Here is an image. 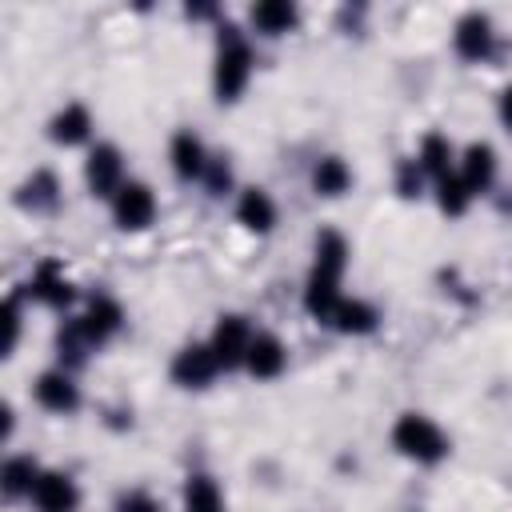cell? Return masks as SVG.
Instances as JSON below:
<instances>
[{
  "label": "cell",
  "instance_id": "18",
  "mask_svg": "<svg viewBox=\"0 0 512 512\" xmlns=\"http://www.w3.org/2000/svg\"><path fill=\"white\" fill-rule=\"evenodd\" d=\"M252 24L264 32V36H284L292 24H296V8L288 0H260L252 8Z\"/></svg>",
  "mask_w": 512,
  "mask_h": 512
},
{
  "label": "cell",
  "instance_id": "24",
  "mask_svg": "<svg viewBox=\"0 0 512 512\" xmlns=\"http://www.w3.org/2000/svg\"><path fill=\"white\" fill-rule=\"evenodd\" d=\"M332 328L352 332V336L372 332V328H376V308L364 304V300H340V308H336V316H332Z\"/></svg>",
  "mask_w": 512,
  "mask_h": 512
},
{
  "label": "cell",
  "instance_id": "25",
  "mask_svg": "<svg viewBox=\"0 0 512 512\" xmlns=\"http://www.w3.org/2000/svg\"><path fill=\"white\" fill-rule=\"evenodd\" d=\"M56 348H60V360H64V364H80L96 344L88 340V332H84L80 320H68V324L60 328V336H56Z\"/></svg>",
  "mask_w": 512,
  "mask_h": 512
},
{
  "label": "cell",
  "instance_id": "12",
  "mask_svg": "<svg viewBox=\"0 0 512 512\" xmlns=\"http://www.w3.org/2000/svg\"><path fill=\"white\" fill-rule=\"evenodd\" d=\"M492 176H496V152H492L488 144H472V148L464 152V160H460V180H464V188H468L472 196H476V192H488Z\"/></svg>",
  "mask_w": 512,
  "mask_h": 512
},
{
  "label": "cell",
  "instance_id": "5",
  "mask_svg": "<svg viewBox=\"0 0 512 512\" xmlns=\"http://www.w3.org/2000/svg\"><path fill=\"white\" fill-rule=\"evenodd\" d=\"M252 328H248V320L244 316H220V324H216V332H212V352H216V360H220V368H236V364H244V356H248V344H252Z\"/></svg>",
  "mask_w": 512,
  "mask_h": 512
},
{
  "label": "cell",
  "instance_id": "3",
  "mask_svg": "<svg viewBox=\"0 0 512 512\" xmlns=\"http://www.w3.org/2000/svg\"><path fill=\"white\" fill-rule=\"evenodd\" d=\"M112 216H116V224H120L124 232L148 228V224L156 220V196H152V188L140 184V180H128V184L112 196Z\"/></svg>",
  "mask_w": 512,
  "mask_h": 512
},
{
  "label": "cell",
  "instance_id": "21",
  "mask_svg": "<svg viewBox=\"0 0 512 512\" xmlns=\"http://www.w3.org/2000/svg\"><path fill=\"white\" fill-rule=\"evenodd\" d=\"M36 480H40V468H36V460H32V456H12V460L4 464V472H0L4 496H24V492L32 496Z\"/></svg>",
  "mask_w": 512,
  "mask_h": 512
},
{
  "label": "cell",
  "instance_id": "23",
  "mask_svg": "<svg viewBox=\"0 0 512 512\" xmlns=\"http://www.w3.org/2000/svg\"><path fill=\"white\" fill-rule=\"evenodd\" d=\"M416 164L432 176V180H444L448 172H452V148H448V140L444 136H424L420 140V156H416Z\"/></svg>",
  "mask_w": 512,
  "mask_h": 512
},
{
  "label": "cell",
  "instance_id": "8",
  "mask_svg": "<svg viewBox=\"0 0 512 512\" xmlns=\"http://www.w3.org/2000/svg\"><path fill=\"white\" fill-rule=\"evenodd\" d=\"M284 364H288V352H284L280 336H272V332H256L252 344H248L244 368H248L256 380H272V376L284 372Z\"/></svg>",
  "mask_w": 512,
  "mask_h": 512
},
{
  "label": "cell",
  "instance_id": "13",
  "mask_svg": "<svg viewBox=\"0 0 512 512\" xmlns=\"http://www.w3.org/2000/svg\"><path fill=\"white\" fill-rule=\"evenodd\" d=\"M236 220L252 232H268L276 224V204L264 188H244L240 200H236Z\"/></svg>",
  "mask_w": 512,
  "mask_h": 512
},
{
  "label": "cell",
  "instance_id": "4",
  "mask_svg": "<svg viewBox=\"0 0 512 512\" xmlns=\"http://www.w3.org/2000/svg\"><path fill=\"white\" fill-rule=\"evenodd\" d=\"M124 164H120V148L116 144H96L88 152V164H84V180H88V192L92 196H116L124 188Z\"/></svg>",
  "mask_w": 512,
  "mask_h": 512
},
{
  "label": "cell",
  "instance_id": "19",
  "mask_svg": "<svg viewBox=\"0 0 512 512\" xmlns=\"http://www.w3.org/2000/svg\"><path fill=\"white\" fill-rule=\"evenodd\" d=\"M348 184H352V172H348V164H344L340 156L316 160V168H312V188H316L320 196H344Z\"/></svg>",
  "mask_w": 512,
  "mask_h": 512
},
{
  "label": "cell",
  "instance_id": "16",
  "mask_svg": "<svg viewBox=\"0 0 512 512\" xmlns=\"http://www.w3.org/2000/svg\"><path fill=\"white\" fill-rule=\"evenodd\" d=\"M172 168H176V176L180 180H192V176H204V168H208V156H204V144L192 136V132H176L172 136Z\"/></svg>",
  "mask_w": 512,
  "mask_h": 512
},
{
  "label": "cell",
  "instance_id": "14",
  "mask_svg": "<svg viewBox=\"0 0 512 512\" xmlns=\"http://www.w3.org/2000/svg\"><path fill=\"white\" fill-rule=\"evenodd\" d=\"M32 296H36L40 304H48V308H64V304L72 300V284L64 280V272H60L56 260H44V264L32 272Z\"/></svg>",
  "mask_w": 512,
  "mask_h": 512
},
{
  "label": "cell",
  "instance_id": "27",
  "mask_svg": "<svg viewBox=\"0 0 512 512\" xmlns=\"http://www.w3.org/2000/svg\"><path fill=\"white\" fill-rule=\"evenodd\" d=\"M420 180H424V168L416 160H400V168H396V192L400 196H420Z\"/></svg>",
  "mask_w": 512,
  "mask_h": 512
},
{
  "label": "cell",
  "instance_id": "28",
  "mask_svg": "<svg viewBox=\"0 0 512 512\" xmlns=\"http://www.w3.org/2000/svg\"><path fill=\"white\" fill-rule=\"evenodd\" d=\"M204 184H208V192H212V196H224V192H228L232 172H228L224 156H212V160H208V168H204Z\"/></svg>",
  "mask_w": 512,
  "mask_h": 512
},
{
  "label": "cell",
  "instance_id": "6",
  "mask_svg": "<svg viewBox=\"0 0 512 512\" xmlns=\"http://www.w3.org/2000/svg\"><path fill=\"white\" fill-rule=\"evenodd\" d=\"M216 372H220V360H216V352L208 344H188L172 360V380L184 384V388H204Z\"/></svg>",
  "mask_w": 512,
  "mask_h": 512
},
{
  "label": "cell",
  "instance_id": "15",
  "mask_svg": "<svg viewBox=\"0 0 512 512\" xmlns=\"http://www.w3.org/2000/svg\"><path fill=\"white\" fill-rule=\"evenodd\" d=\"M88 132H92V116L84 104H64L48 124V136L56 144H80V140H88Z\"/></svg>",
  "mask_w": 512,
  "mask_h": 512
},
{
  "label": "cell",
  "instance_id": "30",
  "mask_svg": "<svg viewBox=\"0 0 512 512\" xmlns=\"http://www.w3.org/2000/svg\"><path fill=\"white\" fill-rule=\"evenodd\" d=\"M116 512H160V504L148 492H128V496H120Z\"/></svg>",
  "mask_w": 512,
  "mask_h": 512
},
{
  "label": "cell",
  "instance_id": "11",
  "mask_svg": "<svg viewBox=\"0 0 512 512\" xmlns=\"http://www.w3.org/2000/svg\"><path fill=\"white\" fill-rule=\"evenodd\" d=\"M36 400H40L48 412H72V408L80 404V392H76L72 376H68L64 368H56V372H44V376L36 380Z\"/></svg>",
  "mask_w": 512,
  "mask_h": 512
},
{
  "label": "cell",
  "instance_id": "31",
  "mask_svg": "<svg viewBox=\"0 0 512 512\" xmlns=\"http://www.w3.org/2000/svg\"><path fill=\"white\" fill-rule=\"evenodd\" d=\"M500 120H504V124L512 128V84H508V88L500 92Z\"/></svg>",
  "mask_w": 512,
  "mask_h": 512
},
{
  "label": "cell",
  "instance_id": "7",
  "mask_svg": "<svg viewBox=\"0 0 512 512\" xmlns=\"http://www.w3.org/2000/svg\"><path fill=\"white\" fill-rule=\"evenodd\" d=\"M32 504H36V512H76V504H80L76 480L68 472H40V480L32 488Z\"/></svg>",
  "mask_w": 512,
  "mask_h": 512
},
{
  "label": "cell",
  "instance_id": "22",
  "mask_svg": "<svg viewBox=\"0 0 512 512\" xmlns=\"http://www.w3.org/2000/svg\"><path fill=\"white\" fill-rule=\"evenodd\" d=\"M224 496L212 476H188L184 484V512H220Z\"/></svg>",
  "mask_w": 512,
  "mask_h": 512
},
{
  "label": "cell",
  "instance_id": "1",
  "mask_svg": "<svg viewBox=\"0 0 512 512\" xmlns=\"http://www.w3.org/2000/svg\"><path fill=\"white\" fill-rule=\"evenodd\" d=\"M248 76H252V48H248V40L240 36L236 24H224L220 28V48H216V76H212L216 96L236 100L244 92Z\"/></svg>",
  "mask_w": 512,
  "mask_h": 512
},
{
  "label": "cell",
  "instance_id": "2",
  "mask_svg": "<svg viewBox=\"0 0 512 512\" xmlns=\"http://www.w3.org/2000/svg\"><path fill=\"white\" fill-rule=\"evenodd\" d=\"M392 444H396V452H404L408 460H420V464H436L448 452V436L440 432V424L420 416V412H404L396 420Z\"/></svg>",
  "mask_w": 512,
  "mask_h": 512
},
{
  "label": "cell",
  "instance_id": "9",
  "mask_svg": "<svg viewBox=\"0 0 512 512\" xmlns=\"http://www.w3.org/2000/svg\"><path fill=\"white\" fill-rule=\"evenodd\" d=\"M452 44L464 60H484L492 52V24L484 12H468L456 20V32H452Z\"/></svg>",
  "mask_w": 512,
  "mask_h": 512
},
{
  "label": "cell",
  "instance_id": "29",
  "mask_svg": "<svg viewBox=\"0 0 512 512\" xmlns=\"http://www.w3.org/2000/svg\"><path fill=\"white\" fill-rule=\"evenodd\" d=\"M16 336H20V296H8V304H4V356L16 348Z\"/></svg>",
  "mask_w": 512,
  "mask_h": 512
},
{
  "label": "cell",
  "instance_id": "20",
  "mask_svg": "<svg viewBox=\"0 0 512 512\" xmlns=\"http://www.w3.org/2000/svg\"><path fill=\"white\" fill-rule=\"evenodd\" d=\"M16 200H20L24 208H32V212H48V208H56V200H60V184H56L52 172H32V180H24V188H20Z\"/></svg>",
  "mask_w": 512,
  "mask_h": 512
},
{
  "label": "cell",
  "instance_id": "17",
  "mask_svg": "<svg viewBox=\"0 0 512 512\" xmlns=\"http://www.w3.org/2000/svg\"><path fill=\"white\" fill-rule=\"evenodd\" d=\"M344 264H348V244H344V236H340V232H332V228H328V232H320V236H316V264H312V272L340 280Z\"/></svg>",
  "mask_w": 512,
  "mask_h": 512
},
{
  "label": "cell",
  "instance_id": "10",
  "mask_svg": "<svg viewBox=\"0 0 512 512\" xmlns=\"http://www.w3.org/2000/svg\"><path fill=\"white\" fill-rule=\"evenodd\" d=\"M80 324H84V332H88V340H92V344H104L112 332H120L124 312H120V304H116L112 296H92V304L84 308Z\"/></svg>",
  "mask_w": 512,
  "mask_h": 512
},
{
  "label": "cell",
  "instance_id": "26",
  "mask_svg": "<svg viewBox=\"0 0 512 512\" xmlns=\"http://www.w3.org/2000/svg\"><path fill=\"white\" fill-rule=\"evenodd\" d=\"M436 200H440V208H444L448 216H460V212L468 208V200H472V192L464 188V180H460V172H448L444 180H436Z\"/></svg>",
  "mask_w": 512,
  "mask_h": 512
}]
</instances>
